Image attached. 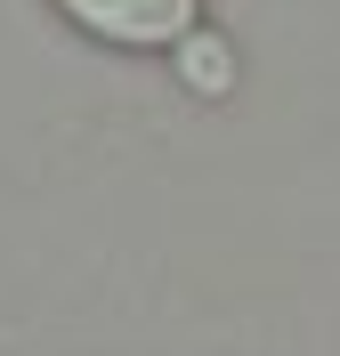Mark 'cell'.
Returning a JSON list of instances; mask_svg holds the SVG:
<instances>
[{
	"label": "cell",
	"mask_w": 340,
	"mask_h": 356,
	"mask_svg": "<svg viewBox=\"0 0 340 356\" xmlns=\"http://www.w3.org/2000/svg\"><path fill=\"white\" fill-rule=\"evenodd\" d=\"M179 73H186L195 89H211V97H219V89L235 81V49H227L219 33H186V41H179Z\"/></svg>",
	"instance_id": "obj_2"
},
{
	"label": "cell",
	"mask_w": 340,
	"mask_h": 356,
	"mask_svg": "<svg viewBox=\"0 0 340 356\" xmlns=\"http://www.w3.org/2000/svg\"><path fill=\"white\" fill-rule=\"evenodd\" d=\"M57 8L113 49H179L195 33V0H57Z\"/></svg>",
	"instance_id": "obj_1"
}]
</instances>
